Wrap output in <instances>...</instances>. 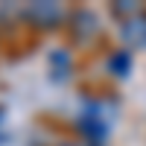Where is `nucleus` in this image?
Listing matches in <instances>:
<instances>
[{
  "instance_id": "nucleus-1",
  "label": "nucleus",
  "mask_w": 146,
  "mask_h": 146,
  "mask_svg": "<svg viewBox=\"0 0 146 146\" xmlns=\"http://www.w3.org/2000/svg\"><path fill=\"white\" fill-rule=\"evenodd\" d=\"M62 6H56V3H32L23 9V18L32 21L35 27H56L58 21H62Z\"/></svg>"
},
{
  "instance_id": "nucleus-2",
  "label": "nucleus",
  "mask_w": 146,
  "mask_h": 146,
  "mask_svg": "<svg viewBox=\"0 0 146 146\" xmlns=\"http://www.w3.org/2000/svg\"><path fill=\"white\" fill-rule=\"evenodd\" d=\"M76 126H79L82 135L88 137V143H91V146H102V143H105V137H108V123H105V120H100V117L82 114Z\"/></svg>"
},
{
  "instance_id": "nucleus-3",
  "label": "nucleus",
  "mask_w": 146,
  "mask_h": 146,
  "mask_svg": "<svg viewBox=\"0 0 146 146\" xmlns=\"http://www.w3.org/2000/svg\"><path fill=\"white\" fill-rule=\"evenodd\" d=\"M123 38L129 44H135V47H146V12H140V15H135V18L126 21Z\"/></svg>"
},
{
  "instance_id": "nucleus-4",
  "label": "nucleus",
  "mask_w": 146,
  "mask_h": 146,
  "mask_svg": "<svg viewBox=\"0 0 146 146\" xmlns=\"http://www.w3.org/2000/svg\"><path fill=\"white\" fill-rule=\"evenodd\" d=\"M70 23H82L79 29H73V35H76L79 41H85L88 35H94V32H96V18L91 15L88 9H79V12H73V15H70Z\"/></svg>"
},
{
  "instance_id": "nucleus-5",
  "label": "nucleus",
  "mask_w": 146,
  "mask_h": 146,
  "mask_svg": "<svg viewBox=\"0 0 146 146\" xmlns=\"http://www.w3.org/2000/svg\"><path fill=\"white\" fill-rule=\"evenodd\" d=\"M108 70H111L114 76H129V73H131V56H129V50H117L111 58H108Z\"/></svg>"
},
{
  "instance_id": "nucleus-6",
  "label": "nucleus",
  "mask_w": 146,
  "mask_h": 146,
  "mask_svg": "<svg viewBox=\"0 0 146 146\" xmlns=\"http://www.w3.org/2000/svg\"><path fill=\"white\" fill-rule=\"evenodd\" d=\"M50 64H53V76H56V79H64L67 73H70V53L53 50V53H50Z\"/></svg>"
},
{
  "instance_id": "nucleus-7",
  "label": "nucleus",
  "mask_w": 146,
  "mask_h": 146,
  "mask_svg": "<svg viewBox=\"0 0 146 146\" xmlns=\"http://www.w3.org/2000/svg\"><path fill=\"white\" fill-rule=\"evenodd\" d=\"M114 12H117V15H140L137 3H120V6H114Z\"/></svg>"
},
{
  "instance_id": "nucleus-8",
  "label": "nucleus",
  "mask_w": 146,
  "mask_h": 146,
  "mask_svg": "<svg viewBox=\"0 0 146 146\" xmlns=\"http://www.w3.org/2000/svg\"><path fill=\"white\" fill-rule=\"evenodd\" d=\"M3 114H6V111H3V105H0V123H3Z\"/></svg>"
},
{
  "instance_id": "nucleus-9",
  "label": "nucleus",
  "mask_w": 146,
  "mask_h": 146,
  "mask_svg": "<svg viewBox=\"0 0 146 146\" xmlns=\"http://www.w3.org/2000/svg\"><path fill=\"white\" fill-rule=\"evenodd\" d=\"M0 143H3V137H0Z\"/></svg>"
}]
</instances>
